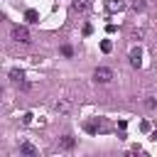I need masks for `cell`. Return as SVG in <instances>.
Returning a JSON list of instances; mask_svg holds the SVG:
<instances>
[{
    "label": "cell",
    "mask_w": 157,
    "mask_h": 157,
    "mask_svg": "<svg viewBox=\"0 0 157 157\" xmlns=\"http://www.w3.org/2000/svg\"><path fill=\"white\" fill-rule=\"evenodd\" d=\"M22 123L29 125V123H32V113H25V115H22Z\"/></svg>",
    "instance_id": "cell-14"
},
{
    "label": "cell",
    "mask_w": 157,
    "mask_h": 157,
    "mask_svg": "<svg viewBox=\"0 0 157 157\" xmlns=\"http://www.w3.org/2000/svg\"><path fill=\"white\" fill-rule=\"evenodd\" d=\"M10 78H12L15 83H25V81H22V71H20V69H12V71H10Z\"/></svg>",
    "instance_id": "cell-9"
},
{
    "label": "cell",
    "mask_w": 157,
    "mask_h": 157,
    "mask_svg": "<svg viewBox=\"0 0 157 157\" xmlns=\"http://www.w3.org/2000/svg\"><path fill=\"white\" fill-rule=\"evenodd\" d=\"M132 10L135 12H142L145 10V0H132Z\"/></svg>",
    "instance_id": "cell-10"
},
{
    "label": "cell",
    "mask_w": 157,
    "mask_h": 157,
    "mask_svg": "<svg viewBox=\"0 0 157 157\" xmlns=\"http://www.w3.org/2000/svg\"><path fill=\"white\" fill-rule=\"evenodd\" d=\"M54 108H56L59 113H69V110H71V103H69V101H56Z\"/></svg>",
    "instance_id": "cell-6"
},
{
    "label": "cell",
    "mask_w": 157,
    "mask_h": 157,
    "mask_svg": "<svg viewBox=\"0 0 157 157\" xmlns=\"http://www.w3.org/2000/svg\"><path fill=\"white\" fill-rule=\"evenodd\" d=\"M101 49H103V52H105V54H108V52H110V49H113V44H110V42H108V39H103V42H101Z\"/></svg>",
    "instance_id": "cell-12"
},
{
    "label": "cell",
    "mask_w": 157,
    "mask_h": 157,
    "mask_svg": "<svg viewBox=\"0 0 157 157\" xmlns=\"http://www.w3.org/2000/svg\"><path fill=\"white\" fill-rule=\"evenodd\" d=\"M12 39H15V42H22V44L32 42L29 29H27V27H22V25H15V27H12Z\"/></svg>",
    "instance_id": "cell-1"
},
{
    "label": "cell",
    "mask_w": 157,
    "mask_h": 157,
    "mask_svg": "<svg viewBox=\"0 0 157 157\" xmlns=\"http://www.w3.org/2000/svg\"><path fill=\"white\" fill-rule=\"evenodd\" d=\"M25 17H27V22H37V10H27Z\"/></svg>",
    "instance_id": "cell-11"
},
{
    "label": "cell",
    "mask_w": 157,
    "mask_h": 157,
    "mask_svg": "<svg viewBox=\"0 0 157 157\" xmlns=\"http://www.w3.org/2000/svg\"><path fill=\"white\" fill-rule=\"evenodd\" d=\"M59 145H61L64 150H71V147H74V137H71V135H64V137L59 140Z\"/></svg>",
    "instance_id": "cell-7"
},
{
    "label": "cell",
    "mask_w": 157,
    "mask_h": 157,
    "mask_svg": "<svg viewBox=\"0 0 157 157\" xmlns=\"http://www.w3.org/2000/svg\"><path fill=\"white\" fill-rule=\"evenodd\" d=\"M61 54H64V56H71L74 52H71V47H69V44H64V47H61Z\"/></svg>",
    "instance_id": "cell-13"
},
{
    "label": "cell",
    "mask_w": 157,
    "mask_h": 157,
    "mask_svg": "<svg viewBox=\"0 0 157 157\" xmlns=\"http://www.w3.org/2000/svg\"><path fill=\"white\" fill-rule=\"evenodd\" d=\"M93 78H96L98 83H108V81L113 78V71H110L108 66H98V69L93 71Z\"/></svg>",
    "instance_id": "cell-2"
},
{
    "label": "cell",
    "mask_w": 157,
    "mask_h": 157,
    "mask_svg": "<svg viewBox=\"0 0 157 157\" xmlns=\"http://www.w3.org/2000/svg\"><path fill=\"white\" fill-rule=\"evenodd\" d=\"M71 7H74L76 12H83V10L88 7V0H74V2H71Z\"/></svg>",
    "instance_id": "cell-8"
},
{
    "label": "cell",
    "mask_w": 157,
    "mask_h": 157,
    "mask_svg": "<svg viewBox=\"0 0 157 157\" xmlns=\"http://www.w3.org/2000/svg\"><path fill=\"white\" fill-rule=\"evenodd\" d=\"M123 7H125L123 0H108V10H110V12H120Z\"/></svg>",
    "instance_id": "cell-5"
},
{
    "label": "cell",
    "mask_w": 157,
    "mask_h": 157,
    "mask_svg": "<svg viewBox=\"0 0 157 157\" xmlns=\"http://www.w3.org/2000/svg\"><path fill=\"white\" fill-rule=\"evenodd\" d=\"M130 64H132L135 69L142 64V49H140V47H132V49H130Z\"/></svg>",
    "instance_id": "cell-4"
},
{
    "label": "cell",
    "mask_w": 157,
    "mask_h": 157,
    "mask_svg": "<svg viewBox=\"0 0 157 157\" xmlns=\"http://www.w3.org/2000/svg\"><path fill=\"white\" fill-rule=\"evenodd\" d=\"M152 140H155V142H157V128H155V130H152Z\"/></svg>",
    "instance_id": "cell-15"
},
{
    "label": "cell",
    "mask_w": 157,
    "mask_h": 157,
    "mask_svg": "<svg viewBox=\"0 0 157 157\" xmlns=\"http://www.w3.org/2000/svg\"><path fill=\"white\" fill-rule=\"evenodd\" d=\"M20 155H27V157H37L39 150L32 145V142H20Z\"/></svg>",
    "instance_id": "cell-3"
}]
</instances>
